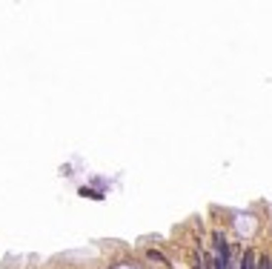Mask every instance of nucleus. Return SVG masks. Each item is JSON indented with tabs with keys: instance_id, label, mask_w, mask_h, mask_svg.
I'll return each mask as SVG.
<instances>
[{
	"instance_id": "nucleus-2",
	"label": "nucleus",
	"mask_w": 272,
	"mask_h": 269,
	"mask_svg": "<svg viewBox=\"0 0 272 269\" xmlns=\"http://www.w3.org/2000/svg\"><path fill=\"white\" fill-rule=\"evenodd\" d=\"M258 269H272L270 267V258H258Z\"/></svg>"
},
{
	"instance_id": "nucleus-1",
	"label": "nucleus",
	"mask_w": 272,
	"mask_h": 269,
	"mask_svg": "<svg viewBox=\"0 0 272 269\" xmlns=\"http://www.w3.org/2000/svg\"><path fill=\"white\" fill-rule=\"evenodd\" d=\"M241 269H258V255L252 249H246L244 258H241Z\"/></svg>"
}]
</instances>
